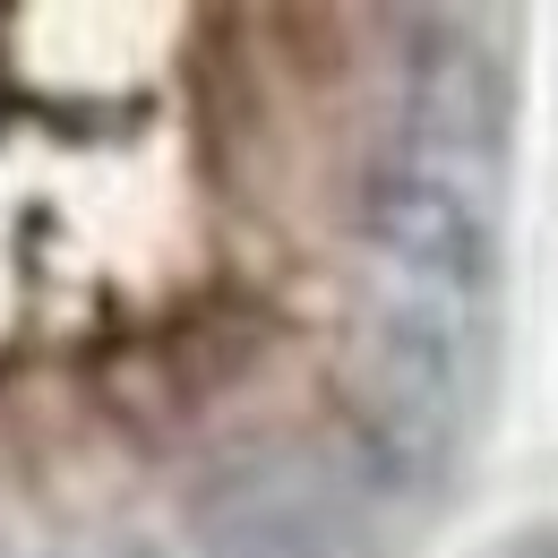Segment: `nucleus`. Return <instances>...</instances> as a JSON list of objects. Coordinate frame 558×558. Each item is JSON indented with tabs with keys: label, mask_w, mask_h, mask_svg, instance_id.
<instances>
[{
	"label": "nucleus",
	"mask_w": 558,
	"mask_h": 558,
	"mask_svg": "<svg viewBox=\"0 0 558 558\" xmlns=\"http://www.w3.org/2000/svg\"><path fill=\"white\" fill-rule=\"evenodd\" d=\"M473 558H558V524H515V533L482 542Z\"/></svg>",
	"instance_id": "obj_5"
},
{
	"label": "nucleus",
	"mask_w": 558,
	"mask_h": 558,
	"mask_svg": "<svg viewBox=\"0 0 558 558\" xmlns=\"http://www.w3.org/2000/svg\"><path fill=\"white\" fill-rule=\"evenodd\" d=\"M413 146L456 181L507 155V70L464 17H429L413 44Z\"/></svg>",
	"instance_id": "obj_4"
},
{
	"label": "nucleus",
	"mask_w": 558,
	"mask_h": 558,
	"mask_svg": "<svg viewBox=\"0 0 558 558\" xmlns=\"http://www.w3.org/2000/svg\"><path fill=\"white\" fill-rule=\"evenodd\" d=\"M344 396L352 421L369 429V447L404 473H438L464 421V352H456V318L447 301L404 292L378 301L344 352Z\"/></svg>",
	"instance_id": "obj_1"
},
{
	"label": "nucleus",
	"mask_w": 558,
	"mask_h": 558,
	"mask_svg": "<svg viewBox=\"0 0 558 558\" xmlns=\"http://www.w3.org/2000/svg\"><path fill=\"white\" fill-rule=\"evenodd\" d=\"M198 558H352V507L318 456L250 447L190 489Z\"/></svg>",
	"instance_id": "obj_2"
},
{
	"label": "nucleus",
	"mask_w": 558,
	"mask_h": 558,
	"mask_svg": "<svg viewBox=\"0 0 558 558\" xmlns=\"http://www.w3.org/2000/svg\"><path fill=\"white\" fill-rule=\"evenodd\" d=\"M361 232L369 250L413 276L429 301H473L498 267V232H489V207L473 181L438 172V163H378L361 181Z\"/></svg>",
	"instance_id": "obj_3"
}]
</instances>
